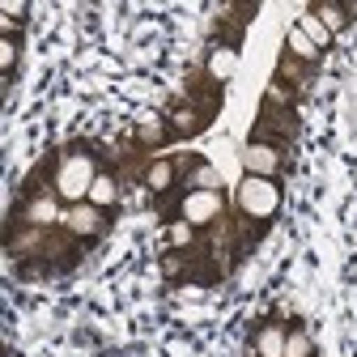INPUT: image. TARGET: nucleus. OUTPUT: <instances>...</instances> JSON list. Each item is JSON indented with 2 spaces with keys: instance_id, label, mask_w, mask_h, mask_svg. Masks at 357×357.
Wrapping results in <instances>:
<instances>
[{
  "instance_id": "4468645a",
  "label": "nucleus",
  "mask_w": 357,
  "mask_h": 357,
  "mask_svg": "<svg viewBox=\"0 0 357 357\" xmlns=\"http://www.w3.org/2000/svg\"><path fill=\"white\" fill-rule=\"evenodd\" d=\"M310 13H315V17L336 34V30H344V26H349V17H353L357 9H353V5H328V0H319V5H310Z\"/></svg>"
},
{
  "instance_id": "2eb2a0df",
  "label": "nucleus",
  "mask_w": 357,
  "mask_h": 357,
  "mask_svg": "<svg viewBox=\"0 0 357 357\" xmlns=\"http://www.w3.org/2000/svg\"><path fill=\"white\" fill-rule=\"evenodd\" d=\"M277 81H285V85H294V89H306V81H310V64H302V60H294L289 52L277 60Z\"/></svg>"
},
{
  "instance_id": "ddd939ff",
  "label": "nucleus",
  "mask_w": 357,
  "mask_h": 357,
  "mask_svg": "<svg viewBox=\"0 0 357 357\" xmlns=\"http://www.w3.org/2000/svg\"><path fill=\"white\" fill-rule=\"evenodd\" d=\"M89 204L102 208V213H111V208L119 204V178H115L111 170H102V174L94 178V188H89Z\"/></svg>"
},
{
  "instance_id": "f03ea898",
  "label": "nucleus",
  "mask_w": 357,
  "mask_h": 357,
  "mask_svg": "<svg viewBox=\"0 0 357 357\" xmlns=\"http://www.w3.org/2000/svg\"><path fill=\"white\" fill-rule=\"evenodd\" d=\"M281 183L277 178H259V174H243V183H238V213L247 221H259V226H268L277 213H281Z\"/></svg>"
},
{
  "instance_id": "9d476101",
  "label": "nucleus",
  "mask_w": 357,
  "mask_h": 357,
  "mask_svg": "<svg viewBox=\"0 0 357 357\" xmlns=\"http://www.w3.org/2000/svg\"><path fill=\"white\" fill-rule=\"evenodd\" d=\"M162 123H166V115H153V111H145L137 123H132V132H128V137H132V141H137V145L149 153V149H158V145L170 137V132H166Z\"/></svg>"
},
{
  "instance_id": "6e6552de",
  "label": "nucleus",
  "mask_w": 357,
  "mask_h": 357,
  "mask_svg": "<svg viewBox=\"0 0 357 357\" xmlns=\"http://www.w3.org/2000/svg\"><path fill=\"white\" fill-rule=\"evenodd\" d=\"M285 336H289L285 324L264 319V324H255V332H251V353H255V357H285Z\"/></svg>"
},
{
  "instance_id": "6ab92c4d",
  "label": "nucleus",
  "mask_w": 357,
  "mask_h": 357,
  "mask_svg": "<svg viewBox=\"0 0 357 357\" xmlns=\"http://www.w3.org/2000/svg\"><path fill=\"white\" fill-rule=\"evenodd\" d=\"M298 30H302V34H306L310 43H315L319 52H328V47H332V38H336V34H332V30H328V26H324V22L315 17V13H306V17L298 22Z\"/></svg>"
},
{
  "instance_id": "9b49d317",
  "label": "nucleus",
  "mask_w": 357,
  "mask_h": 357,
  "mask_svg": "<svg viewBox=\"0 0 357 357\" xmlns=\"http://www.w3.org/2000/svg\"><path fill=\"white\" fill-rule=\"evenodd\" d=\"M166 123H170V132L174 137H196V132H204L208 128V119L192 107V102H178V107H170L166 111Z\"/></svg>"
},
{
  "instance_id": "f3484780",
  "label": "nucleus",
  "mask_w": 357,
  "mask_h": 357,
  "mask_svg": "<svg viewBox=\"0 0 357 357\" xmlns=\"http://www.w3.org/2000/svg\"><path fill=\"white\" fill-rule=\"evenodd\" d=\"M285 357H315V336H310L302 324L289 328V336H285Z\"/></svg>"
},
{
  "instance_id": "f8f14e48",
  "label": "nucleus",
  "mask_w": 357,
  "mask_h": 357,
  "mask_svg": "<svg viewBox=\"0 0 357 357\" xmlns=\"http://www.w3.org/2000/svg\"><path fill=\"white\" fill-rule=\"evenodd\" d=\"M234 68H238V52H234V47H213L208 60H204V73H208L217 85H226V81L234 77Z\"/></svg>"
},
{
  "instance_id": "f257e3e1",
  "label": "nucleus",
  "mask_w": 357,
  "mask_h": 357,
  "mask_svg": "<svg viewBox=\"0 0 357 357\" xmlns=\"http://www.w3.org/2000/svg\"><path fill=\"white\" fill-rule=\"evenodd\" d=\"M98 145L94 141H68L60 149V174H56V196L68 204H85L89 200V188H94V178L102 174L98 170Z\"/></svg>"
},
{
  "instance_id": "0eeeda50",
  "label": "nucleus",
  "mask_w": 357,
  "mask_h": 357,
  "mask_svg": "<svg viewBox=\"0 0 357 357\" xmlns=\"http://www.w3.org/2000/svg\"><path fill=\"white\" fill-rule=\"evenodd\" d=\"M188 102H192V107H196V111H200L208 123L217 119V107H221V85H217V81H213L204 68L188 77Z\"/></svg>"
},
{
  "instance_id": "a211bd4d",
  "label": "nucleus",
  "mask_w": 357,
  "mask_h": 357,
  "mask_svg": "<svg viewBox=\"0 0 357 357\" xmlns=\"http://www.w3.org/2000/svg\"><path fill=\"white\" fill-rule=\"evenodd\" d=\"M166 238H170V247H174V251H188V247H196L200 230H196V226H188V221H178V217H170Z\"/></svg>"
},
{
  "instance_id": "5701e85b",
  "label": "nucleus",
  "mask_w": 357,
  "mask_h": 357,
  "mask_svg": "<svg viewBox=\"0 0 357 357\" xmlns=\"http://www.w3.org/2000/svg\"><path fill=\"white\" fill-rule=\"evenodd\" d=\"M26 13H30V9L22 5V0H5V17H9V22H13V17H26Z\"/></svg>"
},
{
  "instance_id": "7ed1b4c3",
  "label": "nucleus",
  "mask_w": 357,
  "mask_h": 357,
  "mask_svg": "<svg viewBox=\"0 0 357 357\" xmlns=\"http://www.w3.org/2000/svg\"><path fill=\"white\" fill-rule=\"evenodd\" d=\"M221 213H226V196L221 192H200V188H188L174 204V217L196 226V230H208L213 221H221Z\"/></svg>"
},
{
  "instance_id": "4be33fe9",
  "label": "nucleus",
  "mask_w": 357,
  "mask_h": 357,
  "mask_svg": "<svg viewBox=\"0 0 357 357\" xmlns=\"http://www.w3.org/2000/svg\"><path fill=\"white\" fill-rule=\"evenodd\" d=\"M188 188H200V192H221V178H217V170L208 166V162H200L196 170H192V183Z\"/></svg>"
},
{
  "instance_id": "1a4fd4ad",
  "label": "nucleus",
  "mask_w": 357,
  "mask_h": 357,
  "mask_svg": "<svg viewBox=\"0 0 357 357\" xmlns=\"http://www.w3.org/2000/svg\"><path fill=\"white\" fill-rule=\"evenodd\" d=\"M174 183H178V166H174V158H149V166H145V188L162 200L166 192H174Z\"/></svg>"
},
{
  "instance_id": "20e7f679",
  "label": "nucleus",
  "mask_w": 357,
  "mask_h": 357,
  "mask_svg": "<svg viewBox=\"0 0 357 357\" xmlns=\"http://www.w3.org/2000/svg\"><path fill=\"white\" fill-rule=\"evenodd\" d=\"M60 226L77 238V243H85V247H94V243H102L107 238V230H111V213H102V208H94V204H68L64 208V221Z\"/></svg>"
},
{
  "instance_id": "aec40b11",
  "label": "nucleus",
  "mask_w": 357,
  "mask_h": 357,
  "mask_svg": "<svg viewBox=\"0 0 357 357\" xmlns=\"http://www.w3.org/2000/svg\"><path fill=\"white\" fill-rule=\"evenodd\" d=\"M17 52H22V34L17 30H5V38H0V64H5V77H13Z\"/></svg>"
},
{
  "instance_id": "39448f33",
  "label": "nucleus",
  "mask_w": 357,
  "mask_h": 357,
  "mask_svg": "<svg viewBox=\"0 0 357 357\" xmlns=\"http://www.w3.org/2000/svg\"><path fill=\"white\" fill-rule=\"evenodd\" d=\"M243 170L247 174H259V178H277L285 170V149L268 145V141H247L243 149Z\"/></svg>"
},
{
  "instance_id": "423d86ee",
  "label": "nucleus",
  "mask_w": 357,
  "mask_h": 357,
  "mask_svg": "<svg viewBox=\"0 0 357 357\" xmlns=\"http://www.w3.org/2000/svg\"><path fill=\"white\" fill-rule=\"evenodd\" d=\"M60 196H34V200H26L22 196V204L13 208L22 221H26V226H43V230H52V226H60V221H64V213H60Z\"/></svg>"
},
{
  "instance_id": "412c9836",
  "label": "nucleus",
  "mask_w": 357,
  "mask_h": 357,
  "mask_svg": "<svg viewBox=\"0 0 357 357\" xmlns=\"http://www.w3.org/2000/svg\"><path fill=\"white\" fill-rule=\"evenodd\" d=\"M264 102H273V107H289V111H294V102H298V89L273 77V85H268V94H264Z\"/></svg>"
},
{
  "instance_id": "dca6fc26",
  "label": "nucleus",
  "mask_w": 357,
  "mask_h": 357,
  "mask_svg": "<svg viewBox=\"0 0 357 357\" xmlns=\"http://www.w3.org/2000/svg\"><path fill=\"white\" fill-rule=\"evenodd\" d=\"M285 47H289V56L294 60H302V64H310V68H315V60H319V47H315V43H310L298 26H289V34H285Z\"/></svg>"
}]
</instances>
